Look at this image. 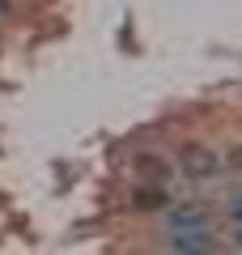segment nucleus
<instances>
[{"label":"nucleus","mask_w":242,"mask_h":255,"mask_svg":"<svg viewBox=\"0 0 242 255\" xmlns=\"http://www.w3.org/2000/svg\"><path fill=\"white\" fill-rule=\"evenodd\" d=\"M170 226H174V238H187L191 230L204 234V230H208V217H204V213H196V209H183V213H174V217H170Z\"/></svg>","instance_id":"f257e3e1"},{"label":"nucleus","mask_w":242,"mask_h":255,"mask_svg":"<svg viewBox=\"0 0 242 255\" xmlns=\"http://www.w3.org/2000/svg\"><path fill=\"white\" fill-rule=\"evenodd\" d=\"M183 166H187V174H196V179H208V174H217V170H221V162H217V157L208 153V149H191Z\"/></svg>","instance_id":"f03ea898"},{"label":"nucleus","mask_w":242,"mask_h":255,"mask_svg":"<svg viewBox=\"0 0 242 255\" xmlns=\"http://www.w3.org/2000/svg\"><path fill=\"white\" fill-rule=\"evenodd\" d=\"M140 204L153 209V204H166V191H140Z\"/></svg>","instance_id":"7ed1b4c3"},{"label":"nucleus","mask_w":242,"mask_h":255,"mask_svg":"<svg viewBox=\"0 0 242 255\" xmlns=\"http://www.w3.org/2000/svg\"><path fill=\"white\" fill-rule=\"evenodd\" d=\"M230 166H238V170H242V145H238V149L230 153Z\"/></svg>","instance_id":"20e7f679"}]
</instances>
